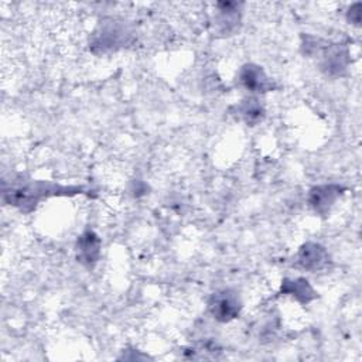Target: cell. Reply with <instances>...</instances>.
<instances>
[{"mask_svg": "<svg viewBox=\"0 0 362 362\" xmlns=\"http://www.w3.org/2000/svg\"><path fill=\"white\" fill-rule=\"evenodd\" d=\"M102 255V240L99 235L88 228L85 229L75 242V256L78 263L86 269H93Z\"/></svg>", "mask_w": 362, "mask_h": 362, "instance_id": "cell-8", "label": "cell"}, {"mask_svg": "<svg viewBox=\"0 0 362 362\" xmlns=\"http://www.w3.org/2000/svg\"><path fill=\"white\" fill-rule=\"evenodd\" d=\"M294 260L300 269L313 273L327 267L331 256L321 243L305 242L298 247Z\"/></svg>", "mask_w": 362, "mask_h": 362, "instance_id": "cell-9", "label": "cell"}, {"mask_svg": "<svg viewBox=\"0 0 362 362\" xmlns=\"http://www.w3.org/2000/svg\"><path fill=\"white\" fill-rule=\"evenodd\" d=\"M279 293L281 296L291 297L293 300L303 305L314 301L318 297V293L305 277H284L280 283Z\"/></svg>", "mask_w": 362, "mask_h": 362, "instance_id": "cell-11", "label": "cell"}, {"mask_svg": "<svg viewBox=\"0 0 362 362\" xmlns=\"http://www.w3.org/2000/svg\"><path fill=\"white\" fill-rule=\"evenodd\" d=\"M95 197V189L85 185H62L47 180H25L13 181L3 187V202L17 208L20 212H33L41 201L54 197Z\"/></svg>", "mask_w": 362, "mask_h": 362, "instance_id": "cell-1", "label": "cell"}, {"mask_svg": "<svg viewBox=\"0 0 362 362\" xmlns=\"http://www.w3.org/2000/svg\"><path fill=\"white\" fill-rule=\"evenodd\" d=\"M344 192L345 187L341 184H318L308 189L307 204L317 215L327 216Z\"/></svg>", "mask_w": 362, "mask_h": 362, "instance_id": "cell-6", "label": "cell"}, {"mask_svg": "<svg viewBox=\"0 0 362 362\" xmlns=\"http://www.w3.org/2000/svg\"><path fill=\"white\" fill-rule=\"evenodd\" d=\"M346 20L354 24L359 25L361 24V3H354L348 11H346Z\"/></svg>", "mask_w": 362, "mask_h": 362, "instance_id": "cell-12", "label": "cell"}, {"mask_svg": "<svg viewBox=\"0 0 362 362\" xmlns=\"http://www.w3.org/2000/svg\"><path fill=\"white\" fill-rule=\"evenodd\" d=\"M130 41V28L123 21L109 18L95 28L89 38V48L95 54H106L126 47Z\"/></svg>", "mask_w": 362, "mask_h": 362, "instance_id": "cell-2", "label": "cell"}, {"mask_svg": "<svg viewBox=\"0 0 362 362\" xmlns=\"http://www.w3.org/2000/svg\"><path fill=\"white\" fill-rule=\"evenodd\" d=\"M242 3L221 1L215 4L214 25L215 31L221 35H233L239 31L242 24Z\"/></svg>", "mask_w": 362, "mask_h": 362, "instance_id": "cell-7", "label": "cell"}, {"mask_svg": "<svg viewBox=\"0 0 362 362\" xmlns=\"http://www.w3.org/2000/svg\"><path fill=\"white\" fill-rule=\"evenodd\" d=\"M211 317L222 324L236 320L243 308L240 294L233 288H221L212 293L206 303Z\"/></svg>", "mask_w": 362, "mask_h": 362, "instance_id": "cell-3", "label": "cell"}, {"mask_svg": "<svg viewBox=\"0 0 362 362\" xmlns=\"http://www.w3.org/2000/svg\"><path fill=\"white\" fill-rule=\"evenodd\" d=\"M320 69L329 78H341L351 65V49L346 42H325L318 54Z\"/></svg>", "mask_w": 362, "mask_h": 362, "instance_id": "cell-4", "label": "cell"}, {"mask_svg": "<svg viewBox=\"0 0 362 362\" xmlns=\"http://www.w3.org/2000/svg\"><path fill=\"white\" fill-rule=\"evenodd\" d=\"M230 113L236 116L238 120H242L247 126H257L263 122L266 116V109L259 96L249 95L242 98L236 105L230 107Z\"/></svg>", "mask_w": 362, "mask_h": 362, "instance_id": "cell-10", "label": "cell"}, {"mask_svg": "<svg viewBox=\"0 0 362 362\" xmlns=\"http://www.w3.org/2000/svg\"><path fill=\"white\" fill-rule=\"evenodd\" d=\"M236 83L255 96L276 89L274 81L267 75L264 68L255 62H246L239 68L236 74Z\"/></svg>", "mask_w": 362, "mask_h": 362, "instance_id": "cell-5", "label": "cell"}]
</instances>
